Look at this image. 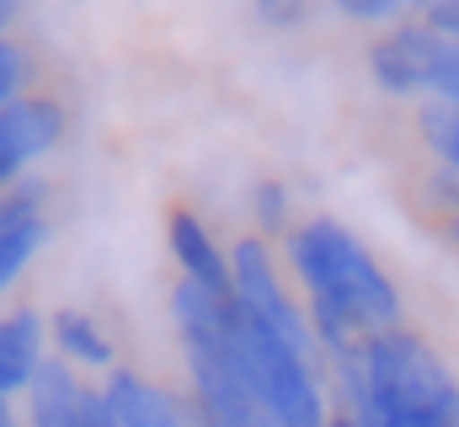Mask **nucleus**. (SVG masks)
Here are the masks:
<instances>
[{"label":"nucleus","instance_id":"nucleus-13","mask_svg":"<svg viewBox=\"0 0 459 427\" xmlns=\"http://www.w3.org/2000/svg\"><path fill=\"white\" fill-rule=\"evenodd\" d=\"M347 22H368V27H385V22H406L411 11H422L428 0H332Z\"/></svg>","mask_w":459,"mask_h":427},{"label":"nucleus","instance_id":"nucleus-3","mask_svg":"<svg viewBox=\"0 0 459 427\" xmlns=\"http://www.w3.org/2000/svg\"><path fill=\"white\" fill-rule=\"evenodd\" d=\"M230 310H235V300H230ZM235 347H240L246 374L278 427H332V406H326L316 358L289 347L278 331H267L246 310H235Z\"/></svg>","mask_w":459,"mask_h":427},{"label":"nucleus","instance_id":"nucleus-18","mask_svg":"<svg viewBox=\"0 0 459 427\" xmlns=\"http://www.w3.org/2000/svg\"><path fill=\"white\" fill-rule=\"evenodd\" d=\"M433 102H459V48H455V65H449V75H444V92H438Z\"/></svg>","mask_w":459,"mask_h":427},{"label":"nucleus","instance_id":"nucleus-14","mask_svg":"<svg viewBox=\"0 0 459 427\" xmlns=\"http://www.w3.org/2000/svg\"><path fill=\"white\" fill-rule=\"evenodd\" d=\"M22 86H27V54L0 38V112L16 102V97H27Z\"/></svg>","mask_w":459,"mask_h":427},{"label":"nucleus","instance_id":"nucleus-1","mask_svg":"<svg viewBox=\"0 0 459 427\" xmlns=\"http://www.w3.org/2000/svg\"><path fill=\"white\" fill-rule=\"evenodd\" d=\"M289 262L310 300V331L326 347V358L358 353L368 336L401 326V294L385 278V267L368 257V246L342 230L337 219H305L289 230Z\"/></svg>","mask_w":459,"mask_h":427},{"label":"nucleus","instance_id":"nucleus-15","mask_svg":"<svg viewBox=\"0 0 459 427\" xmlns=\"http://www.w3.org/2000/svg\"><path fill=\"white\" fill-rule=\"evenodd\" d=\"M251 209H256V224H262V230H283V224H289V193H283L278 182H256Z\"/></svg>","mask_w":459,"mask_h":427},{"label":"nucleus","instance_id":"nucleus-7","mask_svg":"<svg viewBox=\"0 0 459 427\" xmlns=\"http://www.w3.org/2000/svg\"><path fill=\"white\" fill-rule=\"evenodd\" d=\"M166 240H171V257H177V267H182V283H193V289H204L209 300H225V305L235 300L230 257L220 251V240L209 235V224H204L198 214L177 209V214H171Z\"/></svg>","mask_w":459,"mask_h":427},{"label":"nucleus","instance_id":"nucleus-5","mask_svg":"<svg viewBox=\"0 0 459 427\" xmlns=\"http://www.w3.org/2000/svg\"><path fill=\"white\" fill-rule=\"evenodd\" d=\"M449 65H455V43H444L422 22H401L368 48V75L390 97H438Z\"/></svg>","mask_w":459,"mask_h":427},{"label":"nucleus","instance_id":"nucleus-22","mask_svg":"<svg viewBox=\"0 0 459 427\" xmlns=\"http://www.w3.org/2000/svg\"><path fill=\"white\" fill-rule=\"evenodd\" d=\"M455 240H459V219H455Z\"/></svg>","mask_w":459,"mask_h":427},{"label":"nucleus","instance_id":"nucleus-21","mask_svg":"<svg viewBox=\"0 0 459 427\" xmlns=\"http://www.w3.org/2000/svg\"><path fill=\"white\" fill-rule=\"evenodd\" d=\"M332 427H363V423H358V417H347V412H337V417H332Z\"/></svg>","mask_w":459,"mask_h":427},{"label":"nucleus","instance_id":"nucleus-2","mask_svg":"<svg viewBox=\"0 0 459 427\" xmlns=\"http://www.w3.org/2000/svg\"><path fill=\"white\" fill-rule=\"evenodd\" d=\"M171 316L182 331V353L193 369V396H198V423L204 427H278L262 406L246 358L235 347V310L225 300H209L193 283H177Z\"/></svg>","mask_w":459,"mask_h":427},{"label":"nucleus","instance_id":"nucleus-11","mask_svg":"<svg viewBox=\"0 0 459 427\" xmlns=\"http://www.w3.org/2000/svg\"><path fill=\"white\" fill-rule=\"evenodd\" d=\"M48 336H54V347H59L65 363H81V369H108L113 363L108 331L86 316V310H59V316L48 320Z\"/></svg>","mask_w":459,"mask_h":427},{"label":"nucleus","instance_id":"nucleus-10","mask_svg":"<svg viewBox=\"0 0 459 427\" xmlns=\"http://www.w3.org/2000/svg\"><path fill=\"white\" fill-rule=\"evenodd\" d=\"M38 246H43V198L32 187L0 198V294L22 278V267L38 257Z\"/></svg>","mask_w":459,"mask_h":427},{"label":"nucleus","instance_id":"nucleus-12","mask_svg":"<svg viewBox=\"0 0 459 427\" xmlns=\"http://www.w3.org/2000/svg\"><path fill=\"white\" fill-rule=\"evenodd\" d=\"M422 139L444 161V171L459 177V102H428L422 107Z\"/></svg>","mask_w":459,"mask_h":427},{"label":"nucleus","instance_id":"nucleus-16","mask_svg":"<svg viewBox=\"0 0 459 427\" xmlns=\"http://www.w3.org/2000/svg\"><path fill=\"white\" fill-rule=\"evenodd\" d=\"M251 11H256V22L262 27H299L305 16H310V0H251Z\"/></svg>","mask_w":459,"mask_h":427},{"label":"nucleus","instance_id":"nucleus-17","mask_svg":"<svg viewBox=\"0 0 459 427\" xmlns=\"http://www.w3.org/2000/svg\"><path fill=\"white\" fill-rule=\"evenodd\" d=\"M417 22H422V27H433L444 43H455V48H459V0H428Z\"/></svg>","mask_w":459,"mask_h":427},{"label":"nucleus","instance_id":"nucleus-8","mask_svg":"<svg viewBox=\"0 0 459 427\" xmlns=\"http://www.w3.org/2000/svg\"><path fill=\"white\" fill-rule=\"evenodd\" d=\"M97 396H102L113 427H193V417L182 412V401L171 390H160V385H150L128 369H117Z\"/></svg>","mask_w":459,"mask_h":427},{"label":"nucleus","instance_id":"nucleus-19","mask_svg":"<svg viewBox=\"0 0 459 427\" xmlns=\"http://www.w3.org/2000/svg\"><path fill=\"white\" fill-rule=\"evenodd\" d=\"M16 11H22V0H0V38H5V27L16 22Z\"/></svg>","mask_w":459,"mask_h":427},{"label":"nucleus","instance_id":"nucleus-20","mask_svg":"<svg viewBox=\"0 0 459 427\" xmlns=\"http://www.w3.org/2000/svg\"><path fill=\"white\" fill-rule=\"evenodd\" d=\"M0 427H16V417H11V401L0 396Z\"/></svg>","mask_w":459,"mask_h":427},{"label":"nucleus","instance_id":"nucleus-9","mask_svg":"<svg viewBox=\"0 0 459 427\" xmlns=\"http://www.w3.org/2000/svg\"><path fill=\"white\" fill-rule=\"evenodd\" d=\"M43 336H48V320L38 310L0 316V396L5 401L16 390H32V379L43 369Z\"/></svg>","mask_w":459,"mask_h":427},{"label":"nucleus","instance_id":"nucleus-4","mask_svg":"<svg viewBox=\"0 0 459 427\" xmlns=\"http://www.w3.org/2000/svg\"><path fill=\"white\" fill-rule=\"evenodd\" d=\"M230 283H235V310H246L251 320H262L267 331H278L305 358L321 353V342L310 331V316L289 300V289H283V278H278V267H273V257H267L262 240H251V235L235 240V251H230Z\"/></svg>","mask_w":459,"mask_h":427},{"label":"nucleus","instance_id":"nucleus-6","mask_svg":"<svg viewBox=\"0 0 459 427\" xmlns=\"http://www.w3.org/2000/svg\"><path fill=\"white\" fill-rule=\"evenodd\" d=\"M65 139V107L54 97H16L0 112V187Z\"/></svg>","mask_w":459,"mask_h":427}]
</instances>
